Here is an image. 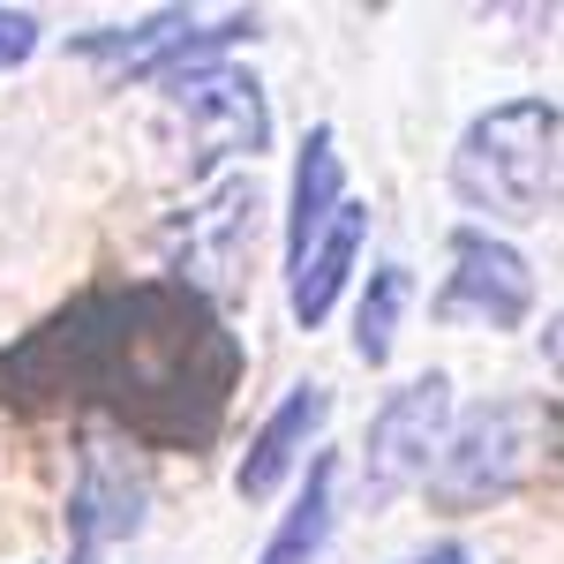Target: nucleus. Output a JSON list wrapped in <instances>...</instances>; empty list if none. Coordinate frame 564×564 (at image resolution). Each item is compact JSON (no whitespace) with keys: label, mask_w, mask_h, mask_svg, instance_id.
Instances as JSON below:
<instances>
[{"label":"nucleus","mask_w":564,"mask_h":564,"mask_svg":"<svg viewBox=\"0 0 564 564\" xmlns=\"http://www.w3.org/2000/svg\"><path fill=\"white\" fill-rule=\"evenodd\" d=\"M151 520V459L143 444L113 430H90L76 452V481H68V564H106L113 550H129Z\"/></svg>","instance_id":"nucleus-5"},{"label":"nucleus","mask_w":564,"mask_h":564,"mask_svg":"<svg viewBox=\"0 0 564 564\" xmlns=\"http://www.w3.org/2000/svg\"><path fill=\"white\" fill-rule=\"evenodd\" d=\"M444 444H452V377L430 369V377L399 384L384 406L369 414V444H361V497H369V505H391L399 489L430 481L436 459H444Z\"/></svg>","instance_id":"nucleus-7"},{"label":"nucleus","mask_w":564,"mask_h":564,"mask_svg":"<svg viewBox=\"0 0 564 564\" xmlns=\"http://www.w3.org/2000/svg\"><path fill=\"white\" fill-rule=\"evenodd\" d=\"M406 294H414L406 263H377V271H369L361 308H354V361H361V369H384V361H391V339H399Z\"/></svg>","instance_id":"nucleus-14"},{"label":"nucleus","mask_w":564,"mask_h":564,"mask_svg":"<svg viewBox=\"0 0 564 564\" xmlns=\"http://www.w3.org/2000/svg\"><path fill=\"white\" fill-rule=\"evenodd\" d=\"M557 444H564L557 406L534 399V391H505V399L475 406V414L452 430V444H444V459H436V475H430V505L436 512L505 505V497H520L527 481L550 475Z\"/></svg>","instance_id":"nucleus-3"},{"label":"nucleus","mask_w":564,"mask_h":564,"mask_svg":"<svg viewBox=\"0 0 564 564\" xmlns=\"http://www.w3.org/2000/svg\"><path fill=\"white\" fill-rule=\"evenodd\" d=\"M527 316H534V263L489 226H452V279L436 294V324L520 332Z\"/></svg>","instance_id":"nucleus-9"},{"label":"nucleus","mask_w":564,"mask_h":564,"mask_svg":"<svg viewBox=\"0 0 564 564\" xmlns=\"http://www.w3.org/2000/svg\"><path fill=\"white\" fill-rule=\"evenodd\" d=\"M347 212V166H339V135L332 121H316L302 135V159H294V212H286V271L324 241V226Z\"/></svg>","instance_id":"nucleus-12"},{"label":"nucleus","mask_w":564,"mask_h":564,"mask_svg":"<svg viewBox=\"0 0 564 564\" xmlns=\"http://www.w3.org/2000/svg\"><path fill=\"white\" fill-rule=\"evenodd\" d=\"M39 45H45V23L31 15V8H0V76H8V68H23Z\"/></svg>","instance_id":"nucleus-15"},{"label":"nucleus","mask_w":564,"mask_h":564,"mask_svg":"<svg viewBox=\"0 0 564 564\" xmlns=\"http://www.w3.org/2000/svg\"><path fill=\"white\" fill-rule=\"evenodd\" d=\"M166 90V106L188 113V174H212L218 159H257L263 143H271V106H263V84L257 76H241V68H226V61H204V68H188L174 76Z\"/></svg>","instance_id":"nucleus-8"},{"label":"nucleus","mask_w":564,"mask_h":564,"mask_svg":"<svg viewBox=\"0 0 564 564\" xmlns=\"http://www.w3.org/2000/svg\"><path fill=\"white\" fill-rule=\"evenodd\" d=\"M452 196L512 226L564 212V106L505 98L475 113L452 143Z\"/></svg>","instance_id":"nucleus-2"},{"label":"nucleus","mask_w":564,"mask_h":564,"mask_svg":"<svg viewBox=\"0 0 564 564\" xmlns=\"http://www.w3.org/2000/svg\"><path fill=\"white\" fill-rule=\"evenodd\" d=\"M361 241H369V204H354V196H347V212L324 226V241H316V249L286 271V308H294V324H302V332H316V324L339 308L347 271H354V257H361Z\"/></svg>","instance_id":"nucleus-11"},{"label":"nucleus","mask_w":564,"mask_h":564,"mask_svg":"<svg viewBox=\"0 0 564 564\" xmlns=\"http://www.w3.org/2000/svg\"><path fill=\"white\" fill-rule=\"evenodd\" d=\"M332 527H339V452H316L302 475V497L286 505V520L271 527L257 564H316L324 542H332Z\"/></svg>","instance_id":"nucleus-13"},{"label":"nucleus","mask_w":564,"mask_h":564,"mask_svg":"<svg viewBox=\"0 0 564 564\" xmlns=\"http://www.w3.org/2000/svg\"><path fill=\"white\" fill-rule=\"evenodd\" d=\"M257 234H263V188L249 174H226L204 204H188V218H174V234H166V241H174L166 279H181V286H196L204 302L226 308L249 286Z\"/></svg>","instance_id":"nucleus-6"},{"label":"nucleus","mask_w":564,"mask_h":564,"mask_svg":"<svg viewBox=\"0 0 564 564\" xmlns=\"http://www.w3.org/2000/svg\"><path fill=\"white\" fill-rule=\"evenodd\" d=\"M241 339L218 302L181 279L90 286L39 332L0 347V406L15 414H106L129 444L204 452L241 391Z\"/></svg>","instance_id":"nucleus-1"},{"label":"nucleus","mask_w":564,"mask_h":564,"mask_svg":"<svg viewBox=\"0 0 564 564\" xmlns=\"http://www.w3.org/2000/svg\"><path fill=\"white\" fill-rule=\"evenodd\" d=\"M263 23L249 8H234V15H196V8H159V15H143V23H106V31H84V39H68V53L98 68L106 84H174L188 68H204L218 61L226 45L257 39Z\"/></svg>","instance_id":"nucleus-4"},{"label":"nucleus","mask_w":564,"mask_h":564,"mask_svg":"<svg viewBox=\"0 0 564 564\" xmlns=\"http://www.w3.org/2000/svg\"><path fill=\"white\" fill-rule=\"evenodd\" d=\"M399 564H475V550L467 542H430V550H414V557H399Z\"/></svg>","instance_id":"nucleus-16"},{"label":"nucleus","mask_w":564,"mask_h":564,"mask_svg":"<svg viewBox=\"0 0 564 564\" xmlns=\"http://www.w3.org/2000/svg\"><path fill=\"white\" fill-rule=\"evenodd\" d=\"M324 422H332V384H294L271 414H263V430L249 436V452H241V467H234V489H241L249 505H263L294 467L316 459L308 444H316Z\"/></svg>","instance_id":"nucleus-10"}]
</instances>
